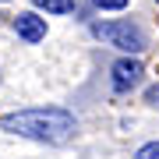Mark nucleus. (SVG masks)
<instances>
[{
  "label": "nucleus",
  "instance_id": "1",
  "mask_svg": "<svg viewBox=\"0 0 159 159\" xmlns=\"http://www.w3.org/2000/svg\"><path fill=\"white\" fill-rule=\"evenodd\" d=\"M0 127L11 131L18 138H32L43 145H64L74 134V113L60 106H32V110H18L0 120Z\"/></svg>",
  "mask_w": 159,
  "mask_h": 159
},
{
  "label": "nucleus",
  "instance_id": "2",
  "mask_svg": "<svg viewBox=\"0 0 159 159\" xmlns=\"http://www.w3.org/2000/svg\"><path fill=\"white\" fill-rule=\"evenodd\" d=\"M92 32H96L102 43L117 46V50H124V53H142L145 50V32L138 29L134 21H99Z\"/></svg>",
  "mask_w": 159,
  "mask_h": 159
},
{
  "label": "nucleus",
  "instance_id": "3",
  "mask_svg": "<svg viewBox=\"0 0 159 159\" xmlns=\"http://www.w3.org/2000/svg\"><path fill=\"white\" fill-rule=\"evenodd\" d=\"M142 74H145L142 60H134V57H120L113 67H110V85H113L117 92H131L138 81H142Z\"/></svg>",
  "mask_w": 159,
  "mask_h": 159
},
{
  "label": "nucleus",
  "instance_id": "4",
  "mask_svg": "<svg viewBox=\"0 0 159 159\" xmlns=\"http://www.w3.org/2000/svg\"><path fill=\"white\" fill-rule=\"evenodd\" d=\"M14 32L21 35L25 43H43V39H46V18L32 14V11H25V14H18V18H14Z\"/></svg>",
  "mask_w": 159,
  "mask_h": 159
},
{
  "label": "nucleus",
  "instance_id": "5",
  "mask_svg": "<svg viewBox=\"0 0 159 159\" xmlns=\"http://www.w3.org/2000/svg\"><path fill=\"white\" fill-rule=\"evenodd\" d=\"M35 7H43L46 14H67L74 11V0H32Z\"/></svg>",
  "mask_w": 159,
  "mask_h": 159
},
{
  "label": "nucleus",
  "instance_id": "6",
  "mask_svg": "<svg viewBox=\"0 0 159 159\" xmlns=\"http://www.w3.org/2000/svg\"><path fill=\"white\" fill-rule=\"evenodd\" d=\"M134 159H159V142H148L134 152Z\"/></svg>",
  "mask_w": 159,
  "mask_h": 159
},
{
  "label": "nucleus",
  "instance_id": "7",
  "mask_svg": "<svg viewBox=\"0 0 159 159\" xmlns=\"http://www.w3.org/2000/svg\"><path fill=\"white\" fill-rule=\"evenodd\" d=\"M92 4H96V7H102V11H124L131 0H92Z\"/></svg>",
  "mask_w": 159,
  "mask_h": 159
},
{
  "label": "nucleus",
  "instance_id": "8",
  "mask_svg": "<svg viewBox=\"0 0 159 159\" xmlns=\"http://www.w3.org/2000/svg\"><path fill=\"white\" fill-rule=\"evenodd\" d=\"M148 102H152V106H159V85H152V89H148V96H145Z\"/></svg>",
  "mask_w": 159,
  "mask_h": 159
},
{
  "label": "nucleus",
  "instance_id": "9",
  "mask_svg": "<svg viewBox=\"0 0 159 159\" xmlns=\"http://www.w3.org/2000/svg\"><path fill=\"white\" fill-rule=\"evenodd\" d=\"M0 4H4V0H0Z\"/></svg>",
  "mask_w": 159,
  "mask_h": 159
}]
</instances>
